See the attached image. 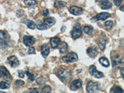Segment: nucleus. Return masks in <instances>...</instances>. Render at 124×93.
Wrapping results in <instances>:
<instances>
[{"label":"nucleus","mask_w":124,"mask_h":93,"mask_svg":"<svg viewBox=\"0 0 124 93\" xmlns=\"http://www.w3.org/2000/svg\"><path fill=\"white\" fill-rule=\"evenodd\" d=\"M24 2L25 5L29 6H33V5H35L36 4L35 0H24Z\"/></svg>","instance_id":"obj_27"},{"label":"nucleus","mask_w":124,"mask_h":93,"mask_svg":"<svg viewBox=\"0 0 124 93\" xmlns=\"http://www.w3.org/2000/svg\"><path fill=\"white\" fill-rule=\"evenodd\" d=\"M120 10H121V11H124V6H122L121 8H120Z\"/></svg>","instance_id":"obj_40"},{"label":"nucleus","mask_w":124,"mask_h":93,"mask_svg":"<svg viewBox=\"0 0 124 93\" xmlns=\"http://www.w3.org/2000/svg\"><path fill=\"white\" fill-rule=\"evenodd\" d=\"M49 53L50 48L46 44H44L42 46H41V54H42V55L44 56V58H46L49 54Z\"/></svg>","instance_id":"obj_13"},{"label":"nucleus","mask_w":124,"mask_h":93,"mask_svg":"<svg viewBox=\"0 0 124 93\" xmlns=\"http://www.w3.org/2000/svg\"><path fill=\"white\" fill-rule=\"evenodd\" d=\"M9 64L11 67H16V66H18L19 65V62L17 57L15 56H11L8 58Z\"/></svg>","instance_id":"obj_10"},{"label":"nucleus","mask_w":124,"mask_h":93,"mask_svg":"<svg viewBox=\"0 0 124 93\" xmlns=\"http://www.w3.org/2000/svg\"><path fill=\"white\" fill-rule=\"evenodd\" d=\"M110 93H123V89H122L120 87H118V86H114L111 89H110Z\"/></svg>","instance_id":"obj_24"},{"label":"nucleus","mask_w":124,"mask_h":93,"mask_svg":"<svg viewBox=\"0 0 124 93\" xmlns=\"http://www.w3.org/2000/svg\"><path fill=\"white\" fill-rule=\"evenodd\" d=\"M99 87H100V84L99 83L91 81L87 84L86 91L88 93H94L99 90Z\"/></svg>","instance_id":"obj_1"},{"label":"nucleus","mask_w":124,"mask_h":93,"mask_svg":"<svg viewBox=\"0 0 124 93\" xmlns=\"http://www.w3.org/2000/svg\"><path fill=\"white\" fill-rule=\"evenodd\" d=\"M36 27L39 30H45L47 28L46 25L44 23H42L40 20L37 21V22H36Z\"/></svg>","instance_id":"obj_19"},{"label":"nucleus","mask_w":124,"mask_h":93,"mask_svg":"<svg viewBox=\"0 0 124 93\" xmlns=\"http://www.w3.org/2000/svg\"><path fill=\"white\" fill-rule=\"evenodd\" d=\"M45 81V79H44L43 77H39L37 79V80H36V82H37V84H39V85H42V84L44 83Z\"/></svg>","instance_id":"obj_32"},{"label":"nucleus","mask_w":124,"mask_h":93,"mask_svg":"<svg viewBox=\"0 0 124 93\" xmlns=\"http://www.w3.org/2000/svg\"><path fill=\"white\" fill-rule=\"evenodd\" d=\"M62 60L66 63H71V62H75L78 60V55L76 54L74 52H70L66 56H63L62 58Z\"/></svg>","instance_id":"obj_2"},{"label":"nucleus","mask_w":124,"mask_h":93,"mask_svg":"<svg viewBox=\"0 0 124 93\" xmlns=\"http://www.w3.org/2000/svg\"><path fill=\"white\" fill-rule=\"evenodd\" d=\"M25 24H27V27H29L31 29H35V24H34V22L32 21H26V23Z\"/></svg>","instance_id":"obj_26"},{"label":"nucleus","mask_w":124,"mask_h":93,"mask_svg":"<svg viewBox=\"0 0 124 93\" xmlns=\"http://www.w3.org/2000/svg\"><path fill=\"white\" fill-rule=\"evenodd\" d=\"M6 39V34L3 32L0 31V44H3Z\"/></svg>","instance_id":"obj_23"},{"label":"nucleus","mask_w":124,"mask_h":93,"mask_svg":"<svg viewBox=\"0 0 124 93\" xmlns=\"http://www.w3.org/2000/svg\"><path fill=\"white\" fill-rule=\"evenodd\" d=\"M93 28L91 26H89V25H86L85 27H84L83 31L85 32V33H86L87 35H90L91 34V33L93 32Z\"/></svg>","instance_id":"obj_22"},{"label":"nucleus","mask_w":124,"mask_h":93,"mask_svg":"<svg viewBox=\"0 0 124 93\" xmlns=\"http://www.w3.org/2000/svg\"><path fill=\"white\" fill-rule=\"evenodd\" d=\"M104 25H105V27H107V28L110 29L113 26V23L112 21H108L105 23Z\"/></svg>","instance_id":"obj_31"},{"label":"nucleus","mask_w":124,"mask_h":93,"mask_svg":"<svg viewBox=\"0 0 124 93\" xmlns=\"http://www.w3.org/2000/svg\"><path fill=\"white\" fill-rule=\"evenodd\" d=\"M89 72L91 76H94L95 78H101L104 76V74L102 72L98 71L96 70V66L94 65H91L89 66Z\"/></svg>","instance_id":"obj_4"},{"label":"nucleus","mask_w":124,"mask_h":93,"mask_svg":"<svg viewBox=\"0 0 124 93\" xmlns=\"http://www.w3.org/2000/svg\"><path fill=\"white\" fill-rule=\"evenodd\" d=\"M82 35L81 29L80 28V25H76L73 27L71 31V36L74 39L79 38Z\"/></svg>","instance_id":"obj_5"},{"label":"nucleus","mask_w":124,"mask_h":93,"mask_svg":"<svg viewBox=\"0 0 124 93\" xmlns=\"http://www.w3.org/2000/svg\"><path fill=\"white\" fill-rule=\"evenodd\" d=\"M9 87V85L7 83H6V82H0V89H8Z\"/></svg>","instance_id":"obj_28"},{"label":"nucleus","mask_w":124,"mask_h":93,"mask_svg":"<svg viewBox=\"0 0 124 93\" xmlns=\"http://www.w3.org/2000/svg\"><path fill=\"white\" fill-rule=\"evenodd\" d=\"M0 93H3V92H1V91H0Z\"/></svg>","instance_id":"obj_41"},{"label":"nucleus","mask_w":124,"mask_h":93,"mask_svg":"<svg viewBox=\"0 0 124 93\" xmlns=\"http://www.w3.org/2000/svg\"><path fill=\"white\" fill-rule=\"evenodd\" d=\"M0 78L8 81L11 79V75L4 66H0Z\"/></svg>","instance_id":"obj_3"},{"label":"nucleus","mask_w":124,"mask_h":93,"mask_svg":"<svg viewBox=\"0 0 124 93\" xmlns=\"http://www.w3.org/2000/svg\"><path fill=\"white\" fill-rule=\"evenodd\" d=\"M35 39L32 36L25 35L24 37V44L26 46H31L35 43Z\"/></svg>","instance_id":"obj_8"},{"label":"nucleus","mask_w":124,"mask_h":93,"mask_svg":"<svg viewBox=\"0 0 124 93\" xmlns=\"http://www.w3.org/2000/svg\"><path fill=\"white\" fill-rule=\"evenodd\" d=\"M110 16V15L108 13H101L100 14H98L93 17V20H94V21H99V20H102V21H104V20H106V19H107L108 17H109Z\"/></svg>","instance_id":"obj_9"},{"label":"nucleus","mask_w":124,"mask_h":93,"mask_svg":"<svg viewBox=\"0 0 124 93\" xmlns=\"http://www.w3.org/2000/svg\"><path fill=\"white\" fill-rule=\"evenodd\" d=\"M54 6L55 7H65L66 6V3L64 1H55Z\"/></svg>","instance_id":"obj_25"},{"label":"nucleus","mask_w":124,"mask_h":93,"mask_svg":"<svg viewBox=\"0 0 124 93\" xmlns=\"http://www.w3.org/2000/svg\"><path fill=\"white\" fill-rule=\"evenodd\" d=\"M106 44V38L104 35H102L101 38H100V39H99V43H98L99 48H100L101 50H103L105 48Z\"/></svg>","instance_id":"obj_15"},{"label":"nucleus","mask_w":124,"mask_h":93,"mask_svg":"<svg viewBox=\"0 0 124 93\" xmlns=\"http://www.w3.org/2000/svg\"><path fill=\"white\" fill-rule=\"evenodd\" d=\"M49 14V11H48V10L47 9H45L44 10V13H43V15L44 16H48Z\"/></svg>","instance_id":"obj_36"},{"label":"nucleus","mask_w":124,"mask_h":93,"mask_svg":"<svg viewBox=\"0 0 124 93\" xmlns=\"http://www.w3.org/2000/svg\"><path fill=\"white\" fill-rule=\"evenodd\" d=\"M68 49V45L66 42H62L60 45V52L62 54L66 52Z\"/></svg>","instance_id":"obj_21"},{"label":"nucleus","mask_w":124,"mask_h":93,"mask_svg":"<svg viewBox=\"0 0 124 93\" xmlns=\"http://www.w3.org/2000/svg\"><path fill=\"white\" fill-rule=\"evenodd\" d=\"M112 61L113 63V66H118L120 64H122L121 58H120V56L118 55H116L113 58H112Z\"/></svg>","instance_id":"obj_16"},{"label":"nucleus","mask_w":124,"mask_h":93,"mask_svg":"<svg viewBox=\"0 0 124 93\" xmlns=\"http://www.w3.org/2000/svg\"><path fill=\"white\" fill-rule=\"evenodd\" d=\"M52 89H51V87L49 86H45L43 89H42V93H50Z\"/></svg>","instance_id":"obj_30"},{"label":"nucleus","mask_w":124,"mask_h":93,"mask_svg":"<svg viewBox=\"0 0 124 93\" xmlns=\"http://www.w3.org/2000/svg\"><path fill=\"white\" fill-rule=\"evenodd\" d=\"M44 23L45 25H48V26H52L54 25L55 23V19L54 17H50V18L45 19L44 20Z\"/></svg>","instance_id":"obj_18"},{"label":"nucleus","mask_w":124,"mask_h":93,"mask_svg":"<svg viewBox=\"0 0 124 93\" xmlns=\"http://www.w3.org/2000/svg\"><path fill=\"white\" fill-rule=\"evenodd\" d=\"M15 84L16 86H22V85H23L24 84V82L22 80H17L16 81Z\"/></svg>","instance_id":"obj_33"},{"label":"nucleus","mask_w":124,"mask_h":93,"mask_svg":"<svg viewBox=\"0 0 124 93\" xmlns=\"http://www.w3.org/2000/svg\"><path fill=\"white\" fill-rule=\"evenodd\" d=\"M86 52H87V55H89L90 57H91V58H94V57L96 56L97 54H98L97 48L96 47H94V46L89 47V48H87Z\"/></svg>","instance_id":"obj_12"},{"label":"nucleus","mask_w":124,"mask_h":93,"mask_svg":"<svg viewBox=\"0 0 124 93\" xmlns=\"http://www.w3.org/2000/svg\"><path fill=\"white\" fill-rule=\"evenodd\" d=\"M101 6L102 9H107L112 7V4L108 0H102V1L101 2Z\"/></svg>","instance_id":"obj_17"},{"label":"nucleus","mask_w":124,"mask_h":93,"mask_svg":"<svg viewBox=\"0 0 124 93\" xmlns=\"http://www.w3.org/2000/svg\"><path fill=\"white\" fill-rule=\"evenodd\" d=\"M35 52V48L34 47H30L28 50V54H32Z\"/></svg>","instance_id":"obj_35"},{"label":"nucleus","mask_w":124,"mask_h":93,"mask_svg":"<svg viewBox=\"0 0 124 93\" xmlns=\"http://www.w3.org/2000/svg\"><path fill=\"white\" fill-rule=\"evenodd\" d=\"M83 83L81 79H76L72 82L70 85V89L72 91H76L81 87Z\"/></svg>","instance_id":"obj_7"},{"label":"nucleus","mask_w":124,"mask_h":93,"mask_svg":"<svg viewBox=\"0 0 124 93\" xmlns=\"http://www.w3.org/2000/svg\"><path fill=\"white\" fill-rule=\"evenodd\" d=\"M71 73L69 70H62L58 73V76L62 79H68L71 77Z\"/></svg>","instance_id":"obj_6"},{"label":"nucleus","mask_w":124,"mask_h":93,"mask_svg":"<svg viewBox=\"0 0 124 93\" xmlns=\"http://www.w3.org/2000/svg\"><path fill=\"white\" fill-rule=\"evenodd\" d=\"M18 75L20 78H22L24 77V73L22 71H19Z\"/></svg>","instance_id":"obj_37"},{"label":"nucleus","mask_w":124,"mask_h":93,"mask_svg":"<svg viewBox=\"0 0 124 93\" xmlns=\"http://www.w3.org/2000/svg\"><path fill=\"white\" fill-rule=\"evenodd\" d=\"M122 2V0H114V3L117 6H120Z\"/></svg>","instance_id":"obj_34"},{"label":"nucleus","mask_w":124,"mask_h":93,"mask_svg":"<svg viewBox=\"0 0 124 93\" xmlns=\"http://www.w3.org/2000/svg\"><path fill=\"white\" fill-rule=\"evenodd\" d=\"M30 91H31L32 93H39L38 89H35V88H32V89H30Z\"/></svg>","instance_id":"obj_38"},{"label":"nucleus","mask_w":124,"mask_h":93,"mask_svg":"<svg viewBox=\"0 0 124 93\" xmlns=\"http://www.w3.org/2000/svg\"><path fill=\"white\" fill-rule=\"evenodd\" d=\"M99 63L102 65L103 66L105 67H108L109 66V62L106 57H101L99 60Z\"/></svg>","instance_id":"obj_20"},{"label":"nucleus","mask_w":124,"mask_h":93,"mask_svg":"<svg viewBox=\"0 0 124 93\" xmlns=\"http://www.w3.org/2000/svg\"><path fill=\"white\" fill-rule=\"evenodd\" d=\"M69 11L72 14L75 16H78L82 14L83 10L81 8L77 7V6H71L70 8L69 9Z\"/></svg>","instance_id":"obj_11"},{"label":"nucleus","mask_w":124,"mask_h":93,"mask_svg":"<svg viewBox=\"0 0 124 93\" xmlns=\"http://www.w3.org/2000/svg\"><path fill=\"white\" fill-rule=\"evenodd\" d=\"M60 42V39L58 37H54L50 39V45L52 48H55L59 45Z\"/></svg>","instance_id":"obj_14"},{"label":"nucleus","mask_w":124,"mask_h":93,"mask_svg":"<svg viewBox=\"0 0 124 93\" xmlns=\"http://www.w3.org/2000/svg\"><path fill=\"white\" fill-rule=\"evenodd\" d=\"M120 72H121V75L122 78H124V68H122L120 70Z\"/></svg>","instance_id":"obj_39"},{"label":"nucleus","mask_w":124,"mask_h":93,"mask_svg":"<svg viewBox=\"0 0 124 93\" xmlns=\"http://www.w3.org/2000/svg\"><path fill=\"white\" fill-rule=\"evenodd\" d=\"M25 73H26V75L28 76V78H29V79H28V81L29 82H32L34 81V75H32V74H31L29 72V71H25Z\"/></svg>","instance_id":"obj_29"}]
</instances>
